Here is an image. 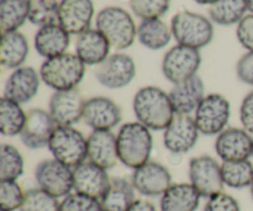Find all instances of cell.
<instances>
[{
	"label": "cell",
	"mask_w": 253,
	"mask_h": 211,
	"mask_svg": "<svg viewBox=\"0 0 253 211\" xmlns=\"http://www.w3.org/2000/svg\"><path fill=\"white\" fill-rule=\"evenodd\" d=\"M132 109L138 123L151 131H165L175 116L169 94L155 85L138 89L133 96Z\"/></svg>",
	"instance_id": "6da1fadb"
},
{
	"label": "cell",
	"mask_w": 253,
	"mask_h": 211,
	"mask_svg": "<svg viewBox=\"0 0 253 211\" xmlns=\"http://www.w3.org/2000/svg\"><path fill=\"white\" fill-rule=\"evenodd\" d=\"M118 137L119 160L126 167L137 169L150 162L153 150L152 132L138 121L126 123L119 128Z\"/></svg>",
	"instance_id": "7a4b0ae2"
},
{
	"label": "cell",
	"mask_w": 253,
	"mask_h": 211,
	"mask_svg": "<svg viewBox=\"0 0 253 211\" xmlns=\"http://www.w3.org/2000/svg\"><path fill=\"white\" fill-rule=\"evenodd\" d=\"M41 81L54 91L78 88L85 76V64L76 53H63L48 58L40 68Z\"/></svg>",
	"instance_id": "3957f363"
},
{
	"label": "cell",
	"mask_w": 253,
	"mask_h": 211,
	"mask_svg": "<svg viewBox=\"0 0 253 211\" xmlns=\"http://www.w3.org/2000/svg\"><path fill=\"white\" fill-rule=\"evenodd\" d=\"M95 25L115 49L128 48L137 37L135 21L123 7L106 6L101 9L95 17Z\"/></svg>",
	"instance_id": "277c9868"
},
{
	"label": "cell",
	"mask_w": 253,
	"mask_h": 211,
	"mask_svg": "<svg viewBox=\"0 0 253 211\" xmlns=\"http://www.w3.org/2000/svg\"><path fill=\"white\" fill-rule=\"evenodd\" d=\"M173 37L178 44L200 49L214 39V26L207 16L197 12L182 10L170 21Z\"/></svg>",
	"instance_id": "5b68a950"
},
{
	"label": "cell",
	"mask_w": 253,
	"mask_h": 211,
	"mask_svg": "<svg viewBox=\"0 0 253 211\" xmlns=\"http://www.w3.org/2000/svg\"><path fill=\"white\" fill-rule=\"evenodd\" d=\"M54 160L71 168L88 161V137L73 126H57L48 143Z\"/></svg>",
	"instance_id": "8992f818"
},
{
	"label": "cell",
	"mask_w": 253,
	"mask_h": 211,
	"mask_svg": "<svg viewBox=\"0 0 253 211\" xmlns=\"http://www.w3.org/2000/svg\"><path fill=\"white\" fill-rule=\"evenodd\" d=\"M231 104L226 96L217 93L208 94L194 113V120L200 133L217 136L229 125Z\"/></svg>",
	"instance_id": "52a82bcc"
},
{
	"label": "cell",
	"mask_w": 253,
	"mask_h": 211,
	"mask_svg": "<svg viewBox=\"0 0 253 211\" xmlns=\"http://www.w3.org/2000/svg\"><path fill=\"white\" fill-rule=\"evenodd\" d=\"M202 64L199 49L177 44L165 54L162 61L163 76L173 84H179L197 76Z\"/></svg>",
	"instance_id": "ba28073f"
},
{
	"label": "cell",
	"mask_w": 253,
	"mask_h": 211,
	"mask_svg": "<svg viewBox=\"0 0 253 211\" xmlns=\"http://www.w3.org/2000/svg\"><path fill=\"white\" fill-rule=\"evenodd\" d=\"M35 178L41 189L56 198H66L74 190L73 168L54 158L44 160L37 165Z\"/></svg>",
	"instance_id": "9c48e42d"
},
{
	"label": "cell",
	"mask_w": 253,
	"mask_h": 211,
	"mask_svg": "<svg viewBox=\"0 0 253 211\" xmlns=\"http://www.w3.org/2000/svg\"><path fill=\"white\" fill-rule=\"evenodd\" d=\"M189 179L190 184L199 192V194L208 199L222 193L225 185L221 165L210 156H200L190 160Z\"/></svg>",
	"instance_id": "30bf717a"
},
{
	"label": "cell",
	"mask_w": 253,
	"mask_h": 211,
	"mask_svg": "<svg viewBox=\"0 0 253 211\" xmlns=\"http://www.w3.org/2000/svg\"><path fill=\"white\" fill-rule=\"evenodd\" d=\"M95 78L108 89H123L127 86L136 77V63L126 53H113L99 66H96Z\"/></svg>",
	"instance_id": "8fae6325"
},
{
	"label": "cell",
	"mask_w": 253,
	"mask_h": 211,
	"mask_svg": "<svg viewBox=\"0 0 253 211\" xmlns=\"http://www.w3.org/2000/svg\"><path fill=\"white\" fill-rule=\"evenodd\" d=\"M200 131L194 116L178 115L173 118L168 127L163 131V143L166 150L174 155L189 152L198 143Z\"/></svg>",
	"instance_id": "7c38bea8"
},
{
	"label": "cell",
	"mask_w": 253,
	"mask_h": 211,
	"mask_svg": "<svg viewBox=\"0 0 253 211\" xmlns=\"http://www.w3.org/2000/svg\"><path fill=\"white\" fill-rule=\"evenodd\" d=\"M85 99L79 89L54 91L48 101V111L57 126H74L83 120Z\"/></svg>",
	"instance_id": "4fadbf2b"
},
{
	"label": "cell",
	"mask_w": 253,
	"mask_h": 211,
	"mask_svg": "<svg viewBox=\"0 0 253 211\" xmlns=\"http://www.w3.org/2000/svg\"><path fill=\"white\" fill-rule=\"evenodd\" d=\"M123 120L121 108L108 96H93L85 100L83 121L93 131H111Z\"/></svg>",
	"instance_id": "5bb4252c"
},
{
	"label": "cell",
	"mask_w": 253,
	"mask_h": 211,
	"mask_svg": "<svg viewBox=\"0 0 253 211\" xmlns=\"http://www.w3.org/2000/svg\"><path fill=\"white\" fill-rule=\"evenodd\" d=\"M57 125L48 110L35 108L27 111L24 130L20 133L21 142L30 150L48 147L49 140Z\"/></svg>",
	"instance_id": "9a60e30c"
},
{
	"label": "cell",
	"mask_w": 253,
	"mask_h": 211,
	"mask_svg": "<svg viewBox=\"0 0 253 211\" xmlns=\"http://www.w3.org/2000/svg\"><path fill=\"white\" fill-rule=\"evenodd\" d=\"M131 180L136 192L140 194L145 197H162L172 185V174L163 165L150 161L133 170Z\"/></svg>",
	"instance_id": "2e32d148"
},
{
	"label": "cell",
	"mask_w": 253,
	"mask_h": 211,
	"mask_svg": "<svg viewBox=\"0 0 253 211\" xmlns=\"http://www.w3.org/2000/svg\"><path fill=\"white\" fill-rule=\"evenodd\" d=\"M252 150L253 138L245 128H225L215 141V151L222 162L249 160L252 156Z\"/></svg>",
	"instance_id": "e0dca14e"
},
{
	"label": "cell",
	"mask_w": 253,
	"mask_h": 211,
	"mask_svg": "<svg viewBox=\"0 0 253 211\" xmlns=\"http://www.w3.org/2000/svg\"><path fill=\"white\" fill-rule=\"evenodd\" d=\"M111 178L104 168L85 161L73 168L74 192L100 200L110 187Z\"/></svg>",
	"instance_id": "ac0fdd59"
},
{
	"label": "cell",
	"mask_w": 253,
	"mask_h": 211,
	"mask_svg": "<svg viewBox=\"0 0 253 211\" xmlns=\"http://www.w3.org/2000/svg\"><path fill=\"white\" fill-rule=\"evenodd\" d=\"M94 17L93 0H61L58 24L69 35H81L91 29Z\"/></svg>",
	"instance_id": "d6986e66"
},
{
	"label": "cell",
	"mask_w": 253,
	"mask_h": 211,
	"mask_svg": "<svg viewBox=\"0 0 253 211\" xmlns=\"http://www.w3.org/2000/svg\"><path fill=\"white\" fill-rule=\"evenodd\" d=\"M41 76L32 67H20L7 77L4 86V96L19 104H26L37 95Z\"/></svg>",
	"instance_id": "ffe728a7"
},
{
	"label": "cell",
	"mask_w": 253,
	"mask_h": 211,
	"mask_svg": "<svg viewBox=\"0 0 253 211\" xmlns=\"http://www.w3.org/2000/svg\"><path fill=\"white\" fill-rule=\"evenodd\" d=\"M169 98L174 113L178 115H192L207 96L205 84L199 76L192 77L188 81L174 84L169 91Z\"/></svg>",
	"instance_id": "44dd1931"
},
{
	"label": "cell",
	"mask_w": 253,
	"mask_h": 211,
	"mask_svg": "<svg viewBox=\"0 0 253 211\" xmlns=\"http://www.w3.org/2000/svg\"><path fill=\"white\" fill-rule=\"evenodd\" d=\"M88 161L106 170L120 162L118 137L113 131H91L88 136Z\"/></svg>",
	"instance_id": "7402d4cb"
},
{
	"label": "cell",
	"mask_w": 253,
	"mask_h": 211,
	"mask_svg": "<svg viewBox=\"0 0 253 211\" xmlns=\"http://www.w3.org/2000/svg\"><path fill=\"white\" fill-rule=\"evenodd\" d=\"M111 44L98 29H89L77 36L76 54L85 66H99L110 56Z\"/></svg>",
	"instance_id": "603a6c76"
},
{
	"label": "cell",
	"mask_w": 253,
	"mask_h": 211,
	"mask_svg": "<svg viewBox=\"0 0 253 211\" xmlns=\"http://www.w3.org/2000/svg\"><path fill=\"white\" fill-rule=\"evenodd\" d=\"M71 35L59 24L40 27L35 35V48L46 59L67 53Z\"/></svg>",
	"instance_id": "cb8c5ba5"
},
{
	"label": "cell",
	"mask_w": 253,
	"mask_h": 211,
	"mask_svg": "<svg viewBox=\"0 0 253 211\" xmlns=\"http://www.w3.org/2000/svg\"><path fill=\"white\" fill-rule=\"evenodd\" d=\"M202 195L190 183L172 184L161 197V211H195Z\"/></svg>",
	"instance_id": "d4e9b609"
},
{
	"label": "cell",
	"mask_w": 253,
	"mask_h": 211,
	"mask_svg": "<svg viewBox=\"0 0 253 211\" xmlns=\"http://www.w3.org/2000/svg\"><path fill=\"white\" fill-rule=\"evenodd\" d=\"M136 189L127 178H111L110 187L100 199L103 211H127L136 202Z\"/></svg>",
	"instance_id": "484cf974"
},
{
	"label": "cell",
	"mask_w": 253,
	"mask_h": 211,
	"mask_svg": "<svg viewBox=\"0 0 253 211\" xmlns=\"http://www.w3.org/2000/svg\"><path fill=\"white\" fill-rule=\"evenodd\" d=\"M29 56V42L20 31L2 34L0 44V62L4 68L17 69L22 67Z\"/></svg>",
	"instance_id": "4316f807"
},
{
	"label": "cell",
	"mask_w": 253,
	"mask_h": 211,
	"mask_svg": "<svg viewBox=\"0 0 253 211\" xmlns=\"http://www.w3.org/2000/svg\"><path fill=\"white\" fill-rule=\"evenodd\" d=\"M172 37L173 32L170 26L161 19L142 20L137 27V39L140 43L152 51L165 48Z\"/></svg>",
	"instance_id": "83f0119b"
},
{
	"label": "cell",
	"mask_w": 253,
	"mask_h": 211,
	"mask_svg": "<svg viewBox=\"0 0 253 211\" xmlns=\"http://www.w3.org/2000/svg\"><path fill=\"white\" fill-rule=\"evenodd\" d=\"M27 113L21 104L2 96L0 100V132L2 136L14 137L20 135L26 123Z\"/></svg>",
	"instance_id": "f1b7e54d"
},
{
	"label": "cell",
	"mask_w": 253,
	"mask_h": 211,
	"mask_svg": "<svg viewBox=\"0 0 253 211\" xmlns=\"http://www.w3.org/2000/svg\"><path fill=\"white\" fill-rule=\"evenodd\" d=\"M249 10V0H216L210 5V19L222 26L239 24Z\"/></svg>",
	"instance_id": "f546056e"
},
{
	"label": "cell",
	"mask_w": 253,
	"mask_h": 211,
	"mask_svg": "<svg viewBox=\"0 0 253 211\" xmlns=\"http://www.w3.org/2000/svg\"><path fill=\"white\" fill-rule=\"evenodd\" d=\"M29 0H0V29L2 34L17 31L29 20Z\"/></svg>",
	"instance_id": "4dcf8cb0"
},
{
	"label": "cell",
	"mask_w": 253,
	"mask_h": 211,
	"mask_svg": "<svg viewBox=\"0 0 253 211\" xmlns=\"http://www.w3.org/2000/svg\"><path fill=\"white\" fill-rule=\"evenodd\" d=\"M222 179L225 185L232 189L251 187L253 182V165L250 160L230 161L221 165Z\"/></svg>",
	"instance_id": "1f68e13d"
},
{
	"label": "cell",
	"mask_w": 253,
	"mask_h": 211,
	"mask_svg": "<svg viewBox=\"0 0 253 211\" xmlns=\"http://www.w3.org/2000/svg\"><path fill=\"white\" fill-rule=\"evenodd\" d=\"M25 170V161L15 146L2 143L0 147V180H17Z\"/></svg>",
	"instance_id": "d6a6232c"
},
{
	"label": "cell",
	"mask_w": 253,
	"mask_h": 211,
	"mask_svg": "<svg viewBox=\"0 0 253 211\" xmlns=\"http://www.w3.org/2000/svg\"><path fill=\"white\" fill-rule=\"evenodd\" d=\"M29 21L39 27L58 24V0H29Z\"/></svg>",
	"instance_id": "836d02e7"
},
{
	"label": "cell",
	"mask_w": 253,
	"mask_h": 211,
	"mask_svg": "<svg viewBox=\"0 0 253 211\" xmlns=\"http://www.w3.org/2000/svg\"><path fill=\"white\" fill-rule=\"evenodd\" d=\"M58 198L41 188H32L25 192V200L20 211H59Z\"/></svg>",
	"instance_id": "e575fe53"
},
{
	"label": "cell",
	"mask_w": 253,
	"mask_h": 211,
	"mask_svg": "<svg viewBox=\"0 0 253 211\" xmlns=\"http://www.w3.org/2000/svg\"><path fill=\"white\" fill-rule=\"evenodd\" d=\"M25 192L17 180H0V209L15 211L21 209Z\"/></svg>",
	"instance_id": "d590c367"
},
{
	"label": "cell",
	"mask_w": 253,
	"mask_h": 211,
	"mask_svg": "<svg viewBox=\"0 0 253 211\" xmlns=\"http://www.w3.org/2000/svg\"><path fill=\"white\" fill-rule=\"evenodd\" d=\"M169 6L170 0H130L131 10L141 20L161 19Z\"/></svg>",
	"instance_id": "8d00e7d4"
},
{
	"label": "cell",
	"mask_w": 253,
	"mask_h": 211,
	"mask_svg": "<svg viewBox=\"0 0 253 211\" xmlns=\"http://www.w3.org/2000/svg\"><path fill=\"white\" fill-rule=\"evenodd\" d=\"M59 211H103V208L100 200L76 192L62 199Z\"/></svg>",
	"instance_id": "74e56055"
},
{
	"label": "cell",
	"mask_w": 253,
	"mask_h": 211,
	"mask_svg": "<svg viewBox=\"0 0 253 211\" xmlns=\"http://www.w3.org/2000/svg\"><path fill=\"white\" fill-rule=\"evenodd\" d=\"M204 211H241V209L234 197L222 192L208 199Z\"/></svg>",
	"instance_id": "f35d334b"
},
{
	"label": "cell",
	"mask_w": 253,
	"mask_h": 211,
	"mask_svg": "<svg viewBox=\"0 0 253 211\" xmlns=\"http://www.w3.org/2000/svg\"><path fill=\"white\" fill-rule=\"evenodd\" d=\"M236 36L244 48L253 52V14L246 15L237 24Z\"/></svg>",
	"instance_id": "ab89813d"
},
{
	"label": "cell",
	"mask_w": 253,
	"mask_h": 211,
	"mask_svg": "<svg viewBox=\"0 0 253 211\" xmlns=\"http://www.w3.org/2000/svg\"><path fill=\"white\" fill-rule=\"evenodd\" d=\"M236 74L242 83L253 86V52H247L239 59Z\"/></svg>",
	"instance_id": "60d3db41"
},
{
	"label": "cell",
	"mask_w": 253,
	"mask_h": 211,
	"mask_svg": "<svg viewBox=\"0 0 253 211\" xmlns=\"http://www.w3.org/2000/svg\"><path fill=\"white\" fill-rule=\"evenodd\" d=\"M240 121L242 128L253 135V90L250 91L240 106Z\"/></svg>",
	"instance_id": "b9f144b4"
},
{
	"label": "cell",
	"mask_w": 253,
	"mask_h": 211,
	"mask_svg": "<svg viewBox=\"0 0 253 211\" xmlns=\"http://www.w3.org/2000/svg\"><path fill=\"white\" fill-rule=\"evenodd\" d=\"M127 211H157L155 205L145 199H137Z\"/></svg>",
	"instance_id": "7bdbcfd3"
},
{
	"label": "cell",
	"mask_w": 253,
	"mask_h": 211,
	"mask_svg": "<svg viewBox=\"0 0 253 211\" xmlns=\"http://www.w3.org/2000/svg\"><path fill=\"white\" fill-rule=\"evenodd\" d=\"M194 1L198 2V4H200V5H211V4H214L216 0H194Z\"/></svg>",
	"instance_id": "ee69618b"
},
{
	"label": "cell",
	"mask_w": 253,
	"mask_h": 211,
	"mask_svg": "<svg viewBox=\"0 0 253 211\" xmlns=\"http://www.w3.org/2000/svg\"><path fill=\"white\" fill-rule=\"evenodd\" d=\"M249 10L253 14V0H249Z\"/></svg>",
	"instance_id": "f6af8a7d"
},
{
	"label": "cell",
	"mask_w": 253,
	"mask_h": 211,
	"mask_svg": "<svg viewBox=\"0 0 253 211\" xmlns=\"http://www.w3.org/2000/svg\"><path fill=\"white\" fill-rule=\"evenodd\" d=\"M250 189H251V197H252V199H253V182H252L251 187H250Z\"/></svg>",
	"instance_id": "bcb514c9"
},
{
	"label": "cell",
	"mask_w": 253,
	"mask_h": 211,
	"mask_svg": "<svg viewBox=\"0 0 253 211\" xmlns=\"http://www.w3.org/2000/svg\"><path fill=\"white\" fill-rule=\"evenodd\" d=\"M252 157H253V150H252Z\"/></svg>",
	"instance_id": "7dc6e473"
}]
</instances>
